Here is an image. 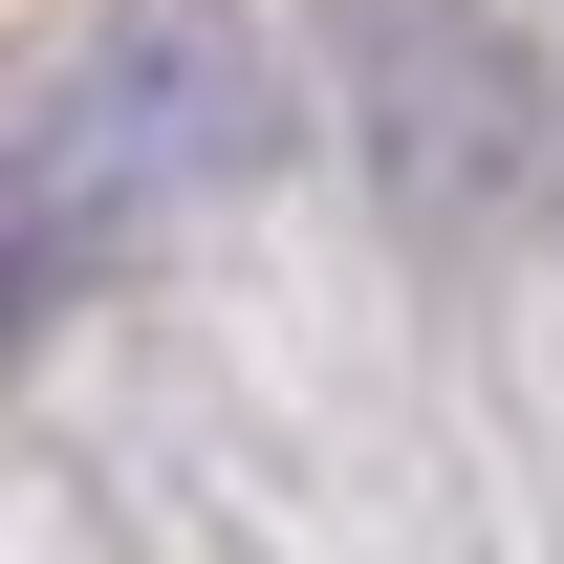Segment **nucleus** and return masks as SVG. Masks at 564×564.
I'll use <instances>...</instances> for the list:
<instances>
[{
	"label": "nucleus",
	"mask_w": 564,
	"mask_h": 564,
	"mask_svg": "<svg viewBox=\"0 0 564 564\" xmlns=\"http://www.w3.org/2000/svg\"><path fill=\"white\" fill-rule=\"evenodd\" d=\"M369 174L413 217H521L543 196V66L499 0H391L369 22Z\"/></svg>",
	"instance_id": "obj_1"
}]
</instances>
